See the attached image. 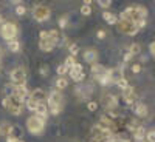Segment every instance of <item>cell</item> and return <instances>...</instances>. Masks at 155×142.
<instances>
[{
	"label": "cell",
	"instance_id": "cell-40",
	"mask_svg": "<svg viewBox=\"0 0 155 142\" xmlns=\"http://www.w3.org/2000/svg\"><path fill=\"white\" fill-rule=\"evenodd\" d=\"M99 5L104 6V8H107V6H110V2H99Z\"/></svg>",
	"mask_w": 155,
	"mask_h": 142
},
{
	"label": "cell",
	"instance_id": "cell-21",
	"mask_svg": "<svg viewBox=\"0 0 155 142\" xmlns=\"http://www.w3.org/2000/svg\"><path fill=\"white\" fill-rule=\"evenodd\" d=\"M8 48H9V51H12V53H17V51L20 49V43L14 39V40H9L8 42Z\"/></svg>",
	"mask_w": 155,
	"mask_h": 142
},
{
	"label": "cell",
	"instance_id": "cell-24",
	"mask_svg": "<svg viewBox=\"0 0 155 142\" xmlns=\"http://www.w3.org/2000/svg\"><path fill=\"white\" fill-rule=\"evenodd\" d=\"M116 85H118L121 90H126L129 87V82H127L126 77H120V79H116Z\"/></svg>",
	"mask_w": 155,
	"mask_h": 142
},
{
	"label": "cell",
	"instance_id": "cell-10",
	"mask_svg": "<svg viewBox=\"0 0 155 142\" xmlns=\"http://www.w3.org/2000/svg\"><path fill=\"white\" fill-rule=\"evenodd\" d=\"M25 77H27V73L23 68H16L11 71V80L17 85H25Z\"/></svg>",
	"mask_w": 155,
	"mask_h": 142
},
{
	"label": "cell",
	"instance_id": "cell-36",
	"mask_svg": "<svg viewBox=\"0 0 155 142\" xmlns=\"http://www.w3.org/2000/svg\"><path fill=\"white\" fill-rule=\"evenodd\" d=\"M149 51H150V54H152V56L155 54V43H153V42L150 43V46H149Z\"/></svg>",
	"mask_w": 155,
	"mask_h": 142
},
{
	"label": "cell",
	"instance_id": "cell-2",
	"mask_svg": "<svg viewBox=\"0 0 155 142\" xmlns=\"http://www.w3.org/2000/svg\"><path fill=\"white\" fill-rule=\"evenodd\" d=\"M48 105L51 114H59L62 110V94L59 91H53L48 96Z\"/></svg>",
	"mask_w": 155,
	"mask_h": 142
},
{
	"label": "cell",
	"instance_id": "cell-15",
	"mask_svg": "<svg viewBox=\"0 0 155 142\" xmlns=\"http://www.w3.org/2000/svg\"><path fill=\"white\" fill-rule=\"evenodd\" d=\"M116 105H118V102H116V97H115L113 94H107V96L104 97V107H106L107 110H115Z\"/></svg>",
	"mask_w": 155,
	"mask_h": 142
},
{
	"label": "cell",
	"instance_id": "cell-8",
	"mask_svg": "<svg viewBox=\"0 0 155 142\" xmlns=\"http://www.w3.org/2000/svg\"><path fill=\"white\" fill-rule=\"evenodd\" d=\"M70 76H71V79H73L74 82L84 80L85 74H84V68H82L81 63H74L73 67H70Z\"/></svg>",
	"mask_w": 155,
	"mask_h": 142
},
{
	"label": "cell",
	"instance_id": "cell-11",
	"mask_svg": "<svg viewBox=\"0 0 155 142\" xmlns=\"http://www.w3.org/2000/svg\"><path fill=\"white\" fill-rule=\"evenodd\" d=\"M34 113H36V118H37L39 121L45 122V119H47V114H48V107H47L45 102H41V104H39V105L36 107Z\"/></svg>",
	"mask_w": 155,
	"mask_h": 142
},
{
	"label": "cell",
	"instance_id": "cell-38",
	"mask_svg": "<svg viewBox=\"0 0 155 142\" xmlns=\"http://www.w3.org/2000/svg\"><path fill=\"white\" fill-rule=\"evenodd\" d=\"M6 142H17V139H16L14 136H11V134H9V136H8V140H6Z\"/></svg>",
	"mask_w": 155,
	"mask_h": 142
},
{
	"label": "cell",
	"instance_id": "cell-23",
	"mask_svg": "<svg viewBox=\"0 0 155 142\" xmlns=\"http://www.w3.org/2000/svg\"><path fill=\"white\" fill-rule=\"evenodd\" d=\"M41 104V102H37L36 99H33V97H28V100H27V108L28 110H31V111H34L36 110V107Z\"/></svg>",
	"mask_w": 155,
	"mask_h": 142
},
{
	"label": "cell",
	"instance_id": "cell-26",
	"mask_svg": "<svg viewBox=\"0 0 155 142\" xmlns=\"http://www.w3.org/2000/svg\"><path fill=\"white\" fill-rule=\"evenodd\" d=\"M68 84H67V79H64V77H59V79L56 80V87L58 88H65Z\"/></svg>",
	"mask_w": 155,
	"mask_h": 142
},
{
	"label": "cell",
	"instance_id": "cell-3",
	"mask_svg": "<svg viewBox=\"0 0 155 142\" xmlns=\"http://www.w3.org/2000/svg\"><path fill=\"white\" fill-rule=\"evenodd\" d=\"M22 104H23L22 100L12 97V96H8V97L3 99V107H5L9 113L16 114V116H19V114L22 113Z\"/></svg>",
	"mask_w": 155,
	"mask_h": 142
},
{
	"label": "cell",
	"instance_id": "cell-33",
	"mask_svg": "<svg viewBox=\"0 0 155 142\" xmlns=\"http://www.w3.org/2000/svg\"><path fill=\"white\" fill-rule=\"evenodd\" d=\"M48 70H50L48 65H44V67L41 68V74H42V76H48Z\"/></svg>",
	"mask_w": 155,
	"mask_h": 142
},
{
	"label": "cell",
	"instance_id": "cell-28",
	"mask_svg": "<svg viewBox=\"0 0 155 142\" xmlns=\"http://www.w3.org/2000/svg\"><path fill=\"white\" fill-rule=\"evenodd\" d=\"M74 63H76V62H74V57H73V56H68V57H67V60H65V67H67V68H70V67H73V65H74Z\"/></svg>",
	"mask_w": 155,
	"mask_h": 142
},
{
	"label": "cell",
	"instance_id": "cell-9",
	"mask_svg": "<svg viewBox=\"0 0 155 142\" xmlns=\"http://www.w3.org/2000/svg\"><path fill=\"white\" fill-rule=\"evenodd\" d=\"M11 96L23 102L25 97L28 96V88H27V85H14V87H12V90H11Z\"/></svg>",
	"mask_w": 155,
	"mask_h": 142
},
{
	"label": "cell",
	"instance_id": "cell-31",
	"mask_svg": "<svg viewBox=\"0 0 155 142\" xmlns=\"http://www.w3.org/2000/svg\"><path fill=\"white\" fill-rule=\"evenodd\" d=\"M59 27L61 28H65L67 27V17H61L59 19Z\"/></svg>",
	"mask_w": 155,
	"mask_h": 142
},
{
	"label": "cell",
	"instance_id": "cell-4",
	"mask_svg": "<svg viewBox=\"0 0 155 142\" xmlns=\"http://www.w3.org/2000/svg\"><path fill=\"white\" fill-rule=\"evenodd\" d=\"M27 127H28V131L33 133V134H41L44 131V127H45V122L39 121L36 116H31V118L27 121Z\"/></svg>",
	"mask_w": 155,
	"mask_h": 142
},
{
	"label": "cell",
	"instance_id": "cell-34",
	"mask_svg": "<svg viewBox=\"0 0 155 142\" xmlns=\"http://www.w3.org/2000/svg\"><path fill=\"white\" fill-rule=\"evenodd\" d=\"M96 36H98V39H104V37H106V31H102V30H99V31L96 33Z\"/></svg>",
	"mask_w": 155,
	"mask_h": 142
},
{
	"label": "cell",
	"instance_id": "cell-35",
	"mask_svg": "<svg viewBox=\"0 0 155 142\" xmlns=\"http://www.w3.org/2000/svg\"><path fill=\"white\" fill-rule=\"evenodd\" d=\"M70 53L76 56V53H78V46L76 45H70Z\"/></svg>",
	"mask_w": 155,
	"mask_h": 142
},
{
	"label": "cell",
	"instance_id": "cell-12",
	"mask_svg": "<svg viewBox=\"0 0 155 142\" xmlns=\"http://www.w3.org/2000/svg\"><path fill=\"white\" fill-rule=\"evenodd\" d=\"M98 57H99V54L95 48H87L84 51V60L88 62V63H95L98 60Z\"/></svg>",
	"mask_w": 155,
	"mask_h": 142
},
{
	"label": "cell",
	"instance_id": "cell-17",
	"mask_svg": "<svg viewBox=\"0 0 155 142\" xmlns=\"http://www.w3.org/2000/svg\"><path fill=\"white\" fill-rule=\"evenodd\" d=\"M134 136H135V139L138 140V142H143L144 140V136H146V128L144 127H137L135 130H134Z\"/></svg>",
	"mask_w": 155,
	"mask_h": 142
},
{
	"label": "cell",
	"instance_id": "cell-14",
	"mask_svg": "<svg viewBox=\"0 0 155 142\" xmlns=\"http://www.w3.org/2000/svg\"><path fill=\"white\" fill-rule=\"evenodd\" d=\"M123 97H124V100L127 102V104H134L135 97H137L135 90H134L132 87H127L126 90H123Z\"/></svg>",
	"mask_w": 155,
	"mask_h": 142
},
{
	"label": "cell",
	"instance_id": "cell-39",
	"mask_svg": "<svg viewBox=\"0 0 155 142\" xmlns=\"http://www.w3.org/2000/svg\"><path fill=\"white\" fill-rule=\"evenodd\" d=\"M47 37H48V33L47 31H42L41 33V40H42V39H47Z\"/></svg>",
	"mask_w": 155,
	"mask_h": 142
},
{
	"label": "cell",
	"instance_id": "cell-42",
	"mask_svg": "<svg viewBox=\"0 0 155 142\" xmlns=\"http://www.w3.org/2000/svg\"><path fill=\"white\" fill-rule=\"evenodd\" d=\"M17 142H23V140H17Z\"/></svg>",
	"mask_w": 155,
	"mask_h": 142
},
{
	"label": "cell",
	"instance_id": "cell-7",
	"mask_svg": "<svg viewBox=\"0 0 155 142\" xmlns=\"http://www.w3.org/2000/svg\"><path fill=\"white\" fill-rule=\"evenodd\" d=\"M50 16H51V11H50V8H47V6H37L34 11H33V17L37 20V22H45V20H48L50 19Z\"/></svg>",
	"mask_w": 155,
	"mask_h": 142
},
{
	"label": "cell",
	"instance_id": "cell-16",
	"mask_svg": "<svg viewBox=\"0 0 155 142\" xmlns=\"http://www.w3.org/2000/svg\"><path fill=\"white\" fill-rule=\"evenodd\" d=\"M147 107L144 105V104H137L135 105V114L137 116H140V118H146L147 116Z\"/></svg>",
	"mask_w": 155,
	"mask_h": 142
},
{
	"label": "cell",
	"instance_id": "cell-22",
	"mask_svg": "<svg viewBox=\"0 0 155 142\" xmlns=\"http://www.w3.org/2000/svg\"><path fill=\"white\" fill-rule=\"evenodd\" d=\"M90 5H92V2L90 0H85L84 2V5H82V8H81V12L84 16H88L90 12H92V8H90Z\"/></svg>",
	"mask_w": 155,
	"mask_h": 142
},
{
	"label": "cell",
	"instance_id": "cell-1",
	"mask_svg": "<svg viewBox=\"0 0 155 142\" xmlns=\"http://www.w3.org/2000/svg\"><path fill=\"white\" fill-rule=\"evenodd\" d=\"M146 8L143 6H129L121 12V20H129L134 25H137V28H144L146 27Z\"/></svg>",
	"mask_w": 155,
	"mask_h": 142
},
{
	"label": "cell",
	"instance_id": "cell-25",
	"mask_svg": "<svg viewBox=\"0 0 155 142\" xmlns=\"http://www.w3.org/2000/svg\"><path fill=\"white\" fill-rule=\"evenodd\" d=\"M146 142H155V131L150 130V131H146V136H144Z\"/></svg>",
	"mask_w": 155,
	"mask_h": 142
},
{
	"label": "cell",
	"instance_id": "cell-5",
	"mask_svg": "<svg viewBox=\"0 0 155 142\" xmlns=\"http://www.w3.org/2000/svg\"><path fill=\"white\" fill-rule=\"evenodd\" d=\"M116 27H118V30L127 36H135L140 30L137 28V25H134L132 22H129V20H120V22H116Z\"/></svg>",
	"mask_w": 155,
	"mask_h": 142
},
{
	"label": "cell",
	"instance_id": "cell-27",
	"mask_svg": "<svg viewBox=\"0 0 155 142\" xmlns=\"http://www.w3.org/2000/svg\"><path fill=\"white\" fill-rule=\"evenodd\" d=\"M138 53H140V46H138L137 43H134V45L130 46V49H129V54L135 56V54H138Z\"/></svg>",
	"mask_w": 155,
	"mask_h": 142
},
{
	"label": "cell",
	"instance_id": "cell-6",
	"mask_svg": "<svg viewBox=\"0 0 155 142\" xmlns=\"http://www.w3.org/2000/svg\"><path fill=\"white\" fill-rule=\"evenodd\" d=\"M0 33H2V37L6 39V40H14V37L17 36V27L14 23H5L2 30H0Z\"/></svg>",
	"mask_w": 155,
	"mask_h": 142
},
{
	"label": "cell",
	"instance_id": "cell-32",
	"mask_svg": "<svg viewBox=\"0 0 155 142\" xmlns=\"http://www.w3.org/2000/svg\"><path fill=\"white\" fill-rule=\"evenodd\" d=\"M98 108V104H96V102H90V104H88V110L90 111H95Z\"/></svg>",
	"mask_w": 155,
	"mask_h": 142
},
{
	"label": "cell",
	"instance_id": "cell-19",
	"mask_svg": "<svg viewBox=\"0 0 155 142\" xmlns=\"http://www.w3.org/2000/svg\"><path fill=\"white\" fill-rule=\"evenodd\" d=\"M30 97L36 99L37 102H44V97H45V94H44V91H42V90H34V91L30 94Z\"/></svg>",
	"mask_w": 155,
	"mask_h": 142
},
{
	"label": "cell",
	"instance_id": "cell-41",
	"mask_svg": "<svg viewBox=\"0 0 155 142\" xmlns=\"http://www.w3.org/2000/svg\"><path fill=\"white\" fill-rule=\"evenodd\" d=\"M2 56H3V53H2V48H0V59H2Z\"/></svg>",
	"mask_w": 155,
	"mask_h": 142
},
{
	"label": "cell",
	"instance_id": "cell-29",
	"mask_svg": "<svg viewBox=\"0 0 155 142\" xmlns=\"http://www.w3.org/2000/svg\"><path fill=\"white\" fill-rule=\"evenodd\" d=\"M16 12H17V14H19V16H23V14H25V12H27V9H25V6H22V5H19V6L16 8Z\"/></svg>",
	"mask_w": 155,
	"mask_h": 142
},
{
	"label": "cell",
	"instance_id": "cell-37",
	"mask_svg": "<svg viewBox=\"0 0 155 142\" xmlns=\"http://www.w3.org/2000/svg\"><path fill=\"white\" fill-rule=\"evenodd\" d=\"M132 71H134V73H140V71H141V67H140V65H134V67H132Z\"/></svg>",
	"mask_w": 155,
	"mask_h": 142
},
{
	"label": "cell",
	"instance_id": "cell-13",
	"mask_svg": "<svg viewBox=\"0 0 155 142\" xmlns=\"http://www.w3.org/2000/svg\"><path fill=\"white\" fill-rule=\"evenodd\" d=\"M56 43H58V40H54V39H51V37H47V39H42V40H41L39 48H41L42 51H51L54 48Z\"/></svg>",
	"mask_w": 155,
	"mask_h": 142
},
{
	"label": "cell",
	"instance_id": "cell-20",
	"mask_svg": "<svg viewBox=\"0 0 155 142\" xmlns=\"http://www.w3.org/2000/svg\"><path fill=\"white\" fill-rule=\"evenodd\" d=\"M102 17H104V20L107 23H110V25H116V22H118V20H116V16H113L112 12H109V11H106Z\"/></svg>",
	"mask_w": 155,
	"mask_h": 142
},
{
	"label": "cell",
	"instance_id": "cell-18",
	"mask_svg": "<svg viewBox=\"0 0 155 142\" xmlns=\"http://www.w3.org/2000/svg\"><path fill=\"white\" fill-rule=\"evenodd\" d=\"M12 131V125L6 124V122H0V136L3 134H9Z\"/></svg>",
	"mask_w": 155,
	"mask_h": 142
},
{
	"label": "cell",
	"instance_id": "cell-30",
	"mask_svg": "<svg viewBox=\"0 0 155 142\" xmlns=\"http://www.w3.org/2000/svg\"><path fill=\"white\" fill-rule=\"evenodd\" d=\"M67 67L65 65H61V67H58V74H61V76H64V74H65L67 73Z\"/></svg>",
	"mask_w": 155,
	"mask_h": 142
}]
</instances>
